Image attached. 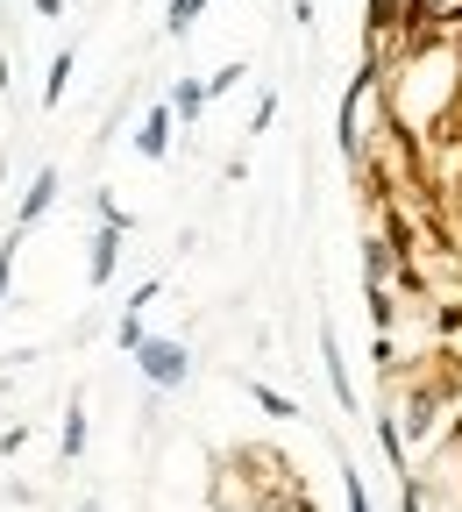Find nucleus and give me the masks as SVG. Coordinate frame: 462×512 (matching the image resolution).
Here are the masks:
<instances>
[{"mask_svg": "<svg viewBox=\"0 0 462 512\" xmlns=\"http://www.w3.org/2000/svg\"><path fill=\"white\" fill-rule=\"evenodd\" d=\"M136 363H143L150 384H164V392H171V384H185V363H192V356H185V342H150V335H143Z\"/></svg>", "mask_w": 462, "mask_h": 512, "instance_id": "1", "label": "nucleus"}, {"mask_svg": "<svg viewBox=\"0 0 462 512\" xmlns=\"http://www.w3.org/2000/svg\"><path fill=\"white\" fill-rule=\"evenodd\" d=\"M207 100H214V93H207V79H178V86H171V114H178V121H200V114H207Z\"/></svg>", "mask_w": 462, "mask_h": 512, "instance_id": "2", "label": "nucleus"}, {"mask_svg": "<svg viewBox=\"0 0 462 512\" xmlns=\"http://www.w3.org/2000/svg\"><path fill=\"white\" fill-rule=\"evenodd\" d=\"M136 150H143V157H164V150H171V107L143 114V136H136Z\"/></svg>", "mask_w": 462, "mask_h": 512, "instance_id": "3", "label": "nucleus"}, {"mask_svg": "<svg viewBox=\"0 0 462 512\" xmlns=\"http://www.w3.org/2000/svg\"><path fill=\"white\" fill-rule=\"evenodd\" d=\"M50 200H57V171H36L29 200H22V228H29V221H43V214H50Z\"/></svg>", "mask_w": 462, "mask_h": 512, "instance_id": "4", "label": "nucleus"}, {"mask_svg": "<svg viewBox=\"0 0 462 512\" xmlns=\"http://www.w3.org/2000/svg\"><path fill=\"white\" fill-rule=\"evenodd\" d=\"M114 249H121V228H107V235L93 242V285H107V278H114Z\"/></svg>", "mask_w": 462, "mask_h": 512, "instance_id": "5", "label": "nucleus"}, {"mask_svg": "<svg viewBox=\"0 0 462 512\" xmlns=\"http://www.w3.org/2000/svg\"><path fill=\"white\" fill-rule=\"evenodd\" d=\"M64 456H86V406H72V413H64Z\"/></svg>", "mask_w": 462, "mask_h": 512, "instance_id": "6", "label": "nucleus"}, {"mask_svg": "<svg viewBox=\"0 0 462 512\" xmlns=\"http://www.w3.org/2000/svg\"><path fill=\"white\" fill-rule=\"evenodd\" d=\"M200 8H207V0H171V15H164V29H171V36H185L192 22H200Z\"/></svg>", "mask_w": 462, "mask_h": 512, "instance_id": "7", "label": "nucleus"}, {"mask_svg": "<svg viewBox=\"0 0 462 512\" xmlns=\"http://www.w3.org/2000/svg\"><path fill=\"white\" fill-rule=\"evenodd\" d=\"M249 392H256V406H263V413H278V420H292V413H299L285 392H271V384H249Z\"/></svg>", "mask_w": 462, "mask_h": 512, "instance_id": "8", "label": "nucleus"}, {"mask_svg": "<svg viewBox=\"0 0 462 512\" xmlns=\"http://www.w3.org/2000/svg\"><path fill=\"white\" fill-rule=\"evenodd\" d=\"M349 512H370V491H363V477L349 470Z\"/></svg>", "mask_w": 462, "mask_h": 512, "instance_id": "9", "label": "nucleus"}, {"mask_svg": "<svg viewBox=\"0 0 462 512\" xmlns=\"http://www.w3.org/2000/svg\"><path fill=\"white\" fill-rule=\"evenodd\" d=\"M0 299H8V264H0Z\"/></svg>", "mask_w": 462, "mask_h": 512, "instance_id": "10", "label": "nucleus"}, {"mask_svg": "<svg viewBox=\"0 0 462 512\" xmlns=\"http://www.w3.org/2000/svg\"><path fill=\"white\" fill-rule=\"evenodd\" d=\"M79 512H100V498H86V505H79Z\"/></svg>", "mask_w": 462, "mask_h": 512, "instance_id": "11", "label": "nucleus"}]
</instances>
